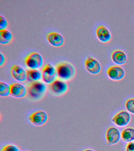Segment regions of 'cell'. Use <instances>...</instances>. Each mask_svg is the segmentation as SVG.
<instances>
[{
	"mask_svg": "<svg viewBox=\"0 0 134 151\" xmlns=\"http://www.w3.org/2000/svg\"><path fill=\"white\" fill-rule=\"evenodd\" d=\"M48 116L46 112L43 111H38L30 116L29 120L34 125L41 126L44 125L47 121Z\"/></svg>",
	"mask_w": 134,
	"mask_h": 151,
	"instance_id": "7",
	"label": "cell"
},
{
	"mask_svg": "<svg viewBox=\"0 0 134 151\" xmlns=\"http://www.w3.org/2000/svg\"><path fill=\"white\" fill-rule=\"evenodd\" d=\"M13 35L11 32L6 29L0 30V43L6 45L12 40Z\"/></svg>",
	"mask_w": 134,
	"mask_h": 151,
	"instance_id": "17",
	"label": "cell"
},
{
	"mask_svg": "<svg viewBox=\"0 0 134 151\" xmlns=\"http://www.w3.org/2000/svg\"><path fill=\"white\" fill-rule=\"evenodd\" d=\"M5 58L2 53H0V66H2L5 63Z\"/></svg>",
	"mask_w": 134,
	"mask_h": 151,
	"instance_id": "24",
	"label": "cell"
},
{
	"mask_svg": "<svg viewBox=\"0 0 134 151\" xmlns=\"http://www.w3.org/2000/svg\"><path fill=\"white\" fill-rule=\"evenodd\" d=\"M120 134L118 130L114 127H110L107 132V139L110 144L116 143L120 140Z\"/></svg>",
	"mask_w": 134,
	"mask_h": 151,
	"instance_id": "15",
	"label": "cell"
},
{
	"mask_svg": "<svg viewBox=\"0 0 134 151\" xmlns=\"http://www.w3.org/2000/svg\"><path fill=\"white\" fill-rule=\"evenodd\" d=\"M27 80L30 82H35L41 80L42 74L37 69H30L27 71Z\"/></svg>",
	"mask_w": 134,
	"mask_h": 151,
	"instance_id": "16",
	"label": "cell"
},
{
	"mask_svg": "<svg viewBox=\"0 0 134 151\" xmlns=\"http://www.w3.org/2000/svg\"><path fill=\"white\" fill-rule=\"evenodd\" d=\"M127 151H134V143L130 142L127 147Z\"/></svg>",
	"mask_w": 134,
	"mask_h": 151,
	"instance_id": "23",
	"label": "cell"
},
{
	"mask_svg": "<svg viewBox=\"0 0 134 151\" xmlns=\"http://www.w3.org/2000/svg\"><path fill=\"white\" fill-rule=\"evenodd\" d=\"M130 115L125 111H122L118 113L113 119L114 123L120 127H123L129 123L130 120Z\"/></svg>",
	"mask_w": 134,
	"mask_h": 151,
	"instance_id": "9",
	"label": "cell"
},
{
	"mask_svg": "<svg viewBox=\"0 0 134 151\" xmlns=\"http://www.w3.org/2000/svg\"><path fill=\"white\" fill-rule=\"evenodd\" d=\"M126 107L129 111L134 114V99H130L127 101Z\"/></svg>",
	"mask_w": 134,
	"mask_h": 151,
	"instance_id": "20",
	"label": "cell"
},
{
	"mask_svg": "<svg viewBox=\"0 0 134 151\" xmlns=\"http://www.w3.org/2000/svg\"><path fill=\"white\" fill-rule=\"evenodd\" d=\"M10 95L14 97L21 98L26 95L27 90L23 85L14 83L10 85Z\"/></svg>",
	"mask_w": 134,
	"mask_h": 151,
	"instance_id": "13",
	"label": "cell"
},
{
	"mask_svg": "<svg viewBox=\"0 0 134 151\" xmlns=\"http://www.w3.org/2000/svg\"><path fill=\"white\" fill-rule=\"evenodd\" d=\"M11 73L13 77L17 81L23 82L27 80V72L24 68L18 65L12 66Z\"/></svg>",
	"mask_w": 134,
	"mask_h": 151,
	"instance_id": "10",
	"label": "cell"
},
{
	"mask_svg": "<svg viewBox=\"0 0 134 151\" xmlns=\"http://www.w3.org/2000/svg\"><path fill=\"white\" fill-rule=\"evenodd\" d=\"M42 74V79L47 83L51 84L57 79V71L50 63L46 65L43 68Z\"/></svg>",
	"mask_w": 134,
	"mask_h": 151,
	"instance_id": "4",
	"label": "cell"
},
{
	"mask_svg": "<svg viewBox=\"0 0 134 151\" xmlns=\"http://www.w3.org/2000/svg\"><path fill=\"white\" fill-rule=\"evenodd\" d=\"M50 91L55 95H63L67 92L68 86L65 82L61 79H57L50 86Z\"/></svg>",
	"mask_w": 134,
	"mask_h": 151,
	"instance_id": "5",
	"label": "cell"
},
{
	"mask_svg": "<svg viewBox=\"0 0 134 151\" xmlns=\"http://www.w3.org/2000/svg\"><path fill=\"white\" fill-rule=\"evenodd\" d=\"M2 151H19L18 147L13 145H9L5 146Z\"/></svg>",
	"mask_w": 134,
	"mask_h": 151,
	"instance_id": "22",
	"label": "cell"
},
{
	"mask_svg": "<svg viewBox=\"0 0 134 151\" xmlns=\"http://www.w3.org/2000/svg\"><path fill=\"white\" fill-rule=\"evenodd\" d=\"M47 86L40 81L32 82L28 87V95L32 99L39 100L43 97L46 93Z\"/></svg>",
	"mask_w": 134,
	"mask_h": 151,
	"instance_id": "2",
	"label": "cell"
},
{
	"mask_svg": "<svg viewBox=\"0 0 134 151\" xmlns=\"http://www.w3.org/2000/svg\"><path fill=\"white\" fill-rule=\"evenodd\" d=\"M57 77L61 80H69L75 76L76 70L75 67L68 62H62L59 63L56 67Z\"/></svg>",
	"mask_w": 134,
	"mask_h": 151,
	"instance_id": "1",
	"label": "cell"
},
{
	"mask_svg": "<svg viewBox=\"0 0 134 151\" xmlns=\"http://www.w3.org/2000/svg\"><path fill=\"white\" fill-rule=\"evenodd\" d=\"M111 58L114 63L120 65L125 64L128 61L126 54L120 50H114L112 53Z\"/></svg>",
	"mask_w": 134,
	"mask_h": 151,
	"instance_id": "14",
	"label": "cell"
},
{
	"mask_svg": "<svg viewBox=\"0 0 134 151\" xmlns=\"http://www.w3.org/2000/svg\"><path fill=\"white\" fill-rule=\"evenodd\" d=\"M85 151H94L92 150H86Z\"/></svg>",
	"mask_w": 134,
	"mask_h": 151,
	"instance_id": "25",
	"label": "cell"
},
{
	"mask_svg": "<svg viewBox=\"0 0 134 151\" xmlns=\"http://www.w3.org/2000/svg\"><path fill=\"white\" fill-rule=\"evenodd\" d=\"M26 65L31 69H37L43 66V60L42 55L37 52L29 54L25 60Z\"/></svg>",
	"mask_w": 134,
	"mask_h": 151,
	"instance_id": "3",
	"label": "cell"
},
{
	"mask_svg": "<svg viewBox=\"0 0 134 151\" xmlns=\"http://www.w3.org/2000/svg\"><path fill=\"white\" fill-rule=\"evenodd\" d=\"M122 137L125 142L134 140V129L131 128L125 129L122 133Z\"/></svg>",
	"mask_w": 134,
	"mask_h": 151,
	"instance_id": "18",
	"label": "cell"
},
{
	"mask_svg": "<svg viewBox=\"0 0 134 151\" xmlns=\"http://www.w3.org/2000/svg\"><path fill=\"white\" fill-rule=\"evenodd\" d=\"M8 25V22L4 17L0 16V30L6 29Z\"/></svg>",
	"mask_w": 134,
	"mask_h": 151,
	"instance_id": "21",
	"label": "cell"
},
{
	"mask_svg": "<svg viewBox=\"0 0 134 151\" xmlns=\"http://www.w3.org/2000/svg\"><path fill=\"white\" fill-rule=\"evenodd\" d=\"M10 94V87L5 83L0 82V96L6 97Z\"/></svg>",
	"mask_w": 134,
	"mask_h": 151,
	"instance_id": "19",
	"label": "cell"
},
{
	"mask_svg": "<svg viewBox=\"0 0 134 151\" xmlns=\"http://www.w3.org/2000/svg\"><path fill=\"white\" fill-rule=\"evenodd\" d=\"M96 34L97 38L102 42L107 43L111 40V34L109 29L104 26L100 25L97 27Z\"/></svg>",
	"mask_w": 134,
	"mask_h": 151,
	"instance_id": "11",
	"label": "cell"
},
{
	"mask_svg": "<svg viewBox=\"0 0 134 151\" xmlns=\"http://www.w3.org/2000/svg\"><path fill=\"white\" fill-rule=\"evenodd\" d=\"M106 73L110 79L115 81L122 80L125 74L123 68L117 65L112 66L109 67L107 70Z\"/></svg>",
	"mask_w": 134,
	"mask_h": 151,
	"instance_id": "6",
	"label": "cell"
},
{
	"mask_svg": "<svg viewBox=\"0 0 134 151\" xmlns=\"http://www.w3.org/2000/svg\"><path fill=\"white\" fill-rule=\"evenodd\" d=\"M85 67L89 73L97 74L101 71V66L99 62L93 58L89 57L85 60Z\"/></svg>",
	"mask_w": 134,
	"mask_h": 151,
	"instance_id": "8",
	"label": "cell"
},
{
	"mask_svg": "<svg viewBox=\"0 0 134 151\" xmlns=\"http://www.w3.org/2000/svg\"><path fill=\"white\" fill-rule=\"evenodd\" d=\"M47 39L50 45L55 47H62L64 42L63 37L56 32H51L47 34Z\"/></svg>",
	"mask_w": 134,
	"mask_h": 151,
	"instance_id": "12",
	"label": "cell"
}]
</instances>
